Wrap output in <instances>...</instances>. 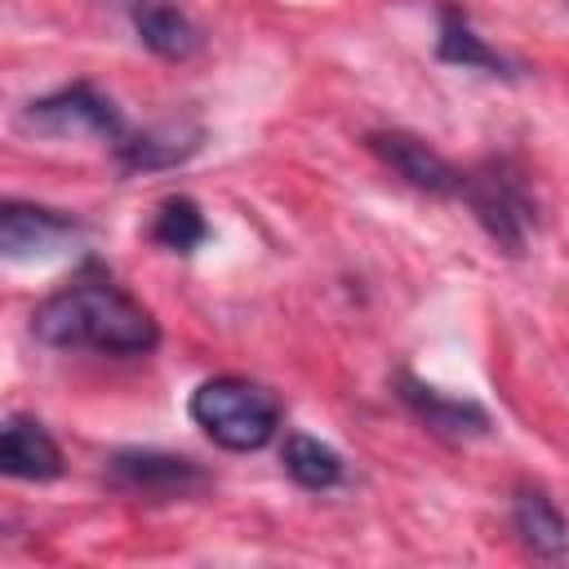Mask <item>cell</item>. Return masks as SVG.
<instances>
[{"label":"cell","instance_id":"6da1fadb","mask_svg":"<svg viewBox=\"0 0 569 569\" xmlns=\"http://www.w3.org/2000/svg\"><path fill=\"white\" fill-rule=\"evenodd\" d=\"M31 333L58 351L147 356L160 342L156 316L111 276H76L31 311Z\"/></svg>","mask_w":569,"mask_h":569},{"label":"cell","instance_id":"7a4b0ae2","mask_svg":"<svg viewBox=\"0 0 569 569\" xmlns=\"http://www.w3.org/2000/svg\"><path fill=\"white\" fill-rule=\"evenodd\" d=\"M191 422L222 449L231 453H253L262 449L276 431H280V400L271 387L253 382V378H236V373H222V378H204L196 391H191Z\"/></svg>","mask_w":569,"mask_h":569},{"label":"cell","instance_id":"3957f363","mask_svg":"<svg viewBox=\"0 0 569 569\" xmlns=\"http://www.w3.org/2000/svg\"><path fill=\"white\" fill-rule=\"evenodd\" d=\"M458 200L476 213V222L485 227V236L502 249V253H525L529 231L538 222V204L533 191L525 182V173L511 160H485L476 169L462 173L458 182Z\"/></svg>","mask_w":569,"mask_h":569},{"label":"cell","instance_id":"277c9868","mask_svg":"<svg viewBox=\"0 0 569 569\" xmlns=\"http://www.w3.org/2000/svg\"><path fill=\"white\" fill-rule=\"evenodd\" d=\"M107 489L129 498V502H187L200 498L213 476L182 453H160V449H120L107 458L102 471Z\"/></svg>","mask_w":569,"mask_h":569},{"label":"cell","instance_id":"5b68a950","mask_svg":"<svg viewBox=\"0 0 569 569\" xmlns=\"http://www.w3.org/2000/svg\"><path fill=\"white\" fill-rule=\"evenodd\" d=\"M18 124L40 138H107L111 147L124 142V116L116 111V102L107 93H98L84 80L27 102Z\"/></svg>","mask_w":569,"mask_h":569},{"label":"cell","instance_id":"8992f818","mask_svg":"<svg viewBox=\"0 0 569 569\" xmlns=\"http://www.w3.org/2000/svg\"><path fill=\"white\" fill-rule=\"evenodd\" d=\"M80 236V218L67 209L49 204H27V200H4L0 204V253L9 262H36L58 249H67Z\"/></svg>","mask_w":569,"mask_h":569},{"label":"cell","instance_id":"52a82bcc","mask_svg":"<svg viewBox=\"0 0 569 569\" xmlns=\"http://www.w3.org/2000/svg\"><path fill=\"white\" fill-rule=\"evenodd\" d=\"M365 147H369L396 178H405L413 191H427V196H458L462 173H458L431 142H422L418 133L378 129V133L365 138Z\"/></svg>","mask_w":569,"mask_h":569},{"label":"cell","instance_id":"ba28073f","mask_svg":"<svg viewBox=\"0 0 569 569\" xmlns=\"http://www.w3.org/2000/svg\"><path fill=\"white\" fill-rule=\"evenodd\" d=\"M396 387H400V400H405L431 431H440V436H449V440H467V436H485V431H489V413H485L476 400L445 396V391L418 382L413 373H400Z\"/></svg>","mask_w":569,"mask_h":569},{"label":"cell","instance_id":"9c48e42d","mask_svg":"<svg viewBox=\"0 0 569 569\" xmlns=\"http://www.w3.org/2000/svg\"><path fill=\"white\" fill-rule=\"evenodd\" d=\"M0 471L13 480H53L62 476V449L36 418H9L0 431Z\"/></svg>","mask_w":569,"mask_h":569},{"label":"cell","instance_id":"30bf717a","mask_svg":"<svg viewBox=\"0 0 569 569\" xmlns=\"http://www.w3.org/2000/svg\"><path fill=\"white\" fill-rule=\"evenodd\" d=\"M133 31L156 58H169V62H182L200 49V27L169 0H138L133 4Z\"/></svg>","mask_w":569,"mask_h":569},{"label":"cell","instance_id":"8fae6325","mask_svg":"<svg viewBox=\"0 0 569 569\" xmlns=\"http://www.w3.org/2000/svg\"><path fill=\"white\" fill-rule=\"evenodd\" d=\"M511 525L533 556L551 560V556H565V547H569V525H565L560 507L547 498V489H538V485H520L511 493Z\"/></svg>","mask_w":569,"mask_h":569},{"label":"cell","instance_id":"7c38bea8","mask_svg":"<svg viewBox=\"0 0 569 569\" xmlns=\"http://www.w3.org/2000/svg\"><path fill=\"white\" fill-rule=\"evenodd\" d=\"M200 124H156L142 133H124V142L116 147L124 169H173L182 160H191L200 151Z\"/></svg>","mask_w":569,"mask_h":569},{"label":"cell","instance_id":"4fadbf2b","mask_svg":"<svg viewBox=\"0 0 569 569\" xmlns=\"http://www.w3.org/2000/svg\"><path fill=\"white\" fill-rule=\"evenodd\" d=\"M436 53L440 62H453L462 71H489V76H511V62L485 44V36H476L471 18L458 4H440V36H436Z\"/></svg>","mask_w":569,"mask_h":569},{"label":"cell","instance_id":"5bb4252c","mask_svg":"<svg viewBox=\"0 0 569 569\" xmlns=\"http://www.w3.org/2000/svg\"><path fill=\"white\" fill-rule=\"evenodd\" d=\"M280 462H284L289 480L302 485V489H311V493L333 489V485L342 480V471H347V467H342V453H338L333 445L307 436V431H289V436H284Z\"/></svg>","mask_w":569,"mask_h":569},{"label":"cell","instance_id":"9a60e30c","mask_svg":"<svg viewBox=\"0 0 569 569\" xmlns=\"http://www.w3.org/2000/svg\"><path fill=\"white\" fill-rule=\"evenodd\" d=\"M209 236V222L200 213V204L191 196H169L160 200L156 209V222H151V240L164 244L169 253H191L196 244H204Z\"/></svg>","mask_w":569,"mask_h":569}]
</instances>
